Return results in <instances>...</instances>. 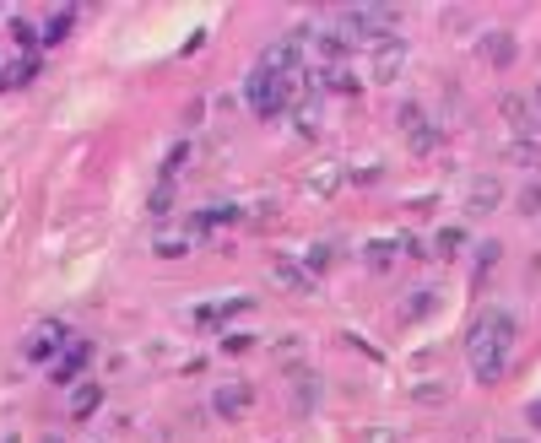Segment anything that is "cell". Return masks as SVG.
Listing matches in <instances>:
<instances>
[{
	"label": "cell",
	"instance_id": "1",
	"mask_svg": "<svg viewBox=\"0 0 541 443\" xmlns=\"http://www.w3.org/2000/svg\"><path fill=\"white\" fill-rule=\"evenodd\" d=\"M509 341H514V314L509 308H482L466 330V362L477 384H498L509 368Z\"/></svg>",
	"mask_w": 541,
	"mask_h": 443
},
{
	"label": "cell",
	"instance_id": "2",
	"mask_svg": "<svg viewBox=\"0 0 541 443\" xmlns=\"http://www.w3.org/2000/svg\"><path fill=\"white\" fill-rule=\"evenodd\" d=\"M336 28L352 44H385V38H395V6H347L336 11Z\"/></svg>",
	"mask_w": 541,
	"mask_h": 443
},
{
	"label": "cell",
	"instance_id": "3",
	"mask_svg": "<svg viewBox=\"0 0 541 443\" xmlns=\"http://www.w3.org/2000/svg\"><path fill=\"white\" fill-rule=\"evenodd\" d=\"M395 119H401V130H406V141H412L417 157H433V152H439L444 136H439V125L422 114V103H401V114H395Z\"/></svg>",
	"mask_w": 541,
	"mask_h": 443
},
{
	"label": "cell",
	"instance_id": "4",
	"mask_svg": "<svg viewBox=\"0 0 541 443\" xmlns=\"http://www.w3.org/2000/svg\"><path fill=\"white\" fill-rule=\"evenodd\" d=\"M498 206H504V179H498V173H477V179L466 184V211L471 217H493Z\"/></svg>",
	"mask_w": 541,
	"mask_h": 443
},
{
	"label": "cell",
	"instance_id": "5",
	"mask_svg": "<svg viewBox=\"0 0 541 443\" xmlns=\"http://www.w3.org/2000/svg\"><path fill=\"white\" fill-rule=\"evenodd\" d=\"M401 71H406V44H401V38H385V44H374V65H368V76L385 87V82H395Z\"/></svg>",
	"mask_w": 541,
	"mask_h": 443
},
{
	"label": "cell",
	"instance_id": "6",
	"mask_svg": "<svg viewBox=\"0 0 541 443\" xmlns=\"http://www.w3.org/2000/svg\"><path fill=\"white\" fill-rule=\"evenodd\" d=\"M87 362H92V341H65V346H60V357H55V368H49V373H55L60 384H76V379L87 373Z\"/></svg>",
	"mask_w": 541,
	"mask_h": 443
},
{
	"label": "cell",
	"instance_id": "7",
	"mask_svg": "<svg viewBox=\"0 0 541 443\" xmlns=\"http://www.w3.org/2000/svg\"><path fill=\"white\" fill-rule=\"evenodd\" d=\"M514 55H520V44H514L504 28L477 38V60H482V65H514Z\"/></svg>",
	"mask_w": 541,
	"mask_h": 443
},
{
	"label": "cell",
	"instance_id": "8",
	"mask_svg": "<svg viewBox=\"0 0 541 443\" xmlns=\"http://www.w3.org/2000/svg\"><path fill=\"white\" fill-rule=\"evenodd\" d=\"M271 276H276V287H287V292H314V276H309V265L287 260V254H276V260H271Z\"/></svg>",
	"mask_w": 541,
	"mask_h": 443
},
{
	"label": "cell",
	"instance_id": "9",
	"mask_svg": "<svg viewBox=\"0 0 541 443\" xmlns=\"http://www.w3.org/2000/svg\"><path fill=\"white\" fill-rule=\"evenodd\" d=\"M249 406H255V389L249 384H222L217 395H211V411H222V416H244Z\"/></svg>",
	"mask_w": 541,
	"mask_h": 443
},
{
	"label": "cell",
	"instance_id": "10",
	"mask_svg": "<svg viewBox=\"0 0 541 443\" xmlns=\"http://www.w3.org/2000/svg\"><path fill=\"white\" fill-rule=\"evenodd\" d=\"M60 341H65V330L55 325V319H49V325H38V335H28V346H22V357H28V362H49V352H55Z\"/></svg>",
	"mask_w": 541,
	"mask_h": 443
},
{
	"label": "cell",
	"instance_id": "11",
	"mask_svg": "<svg viewBox=\"0 0 541 443\" xmlns=\"http://www.w3.org/2000/svg\"><path fill=\"white\" fill-rule=\"evenodd\" d=\"M249 314V303L244 298H228V303H201L195 308V325H222V319H239Z\"/></svg>",
	"mask_w": 541,
	"mask_h": 443
},
{
	"label": "cell",
	"instance_id": "12",
	"mask_svg": "<svg viewBox=\"0 0 541 443\" xmlns=\"http://www.w3.org/2000/svg\"><path fill=\"white\" fill-rule=\"evenodd\" d=\"M336 190H341V168L336 163L309 168V195H336Z\"/></svg>",
	"mask_w": 541,
	"mask_h": 443
},
{
	"label": "cell",
	"instance_id": "13",
	"mask_svg": "<svg viewBox=\"0 0 541 443\" xmlns=\"http://www.w3.org/2000/svg\"><path fill=\"white\" fill-rule=\"evenodd\" d=\"M395 254H401V244L379 238V244H368V249H363V265H368V271H390V265H395Z\"/></svg>",
	"mask_w": 541,
	"mask_h": 443
},
{
	"label": "cell",
	"instance_id": "14",
	"mask_svg": "<svg viewBox=\"0 0 541 443\" xmlns=\"http://www.w3.org/2000/svg\"><path fill=\"white\" fill-rule=\"evenodd\" d=\"M98 400H103L98 384H76V389H71V411H76V416H92V411H98Z\"/></svg>",
	"mask_w": 541,
	"mask_h": 443
},
{
	"label": "cell",
	"instance_id": "15",
	"mask_svg": "<svg viewBox=\"0 0 541 443\" xmlns=\"http://www.w3.org/2000/svg\"><path fill=\"white\" fill-rule=\"evenodd\" d=\"M498 109H504V119L514 130H531V103H525V98H504Z\"/></svg>",
	"mask_w": 541,
	"mask_h": 443
},
{
	"label": "cell",
	"instance_id": "16",
	"mask_svg": "<svg viewBox=\"0 0 541 443\" xmlns=\"http://www.w3.org/2000/svg\"><path fill=\"white\" fill-rule=\"evenodd\" d=\"M433 238H439V244H433V249H439L444 260H455V254L466 249V233H460V227H439V233H433Z\"/></svg>",
	"mask_w": 541,
	"mask_h": 443
},
{
	"label": "cell",
	"instance_id": "17",
	"mask_svg": "<svg viewBox=\"0 0 541 443\" xmlns=\"http://www.w3.org/2000/svg\"><path fill=\"white\" fill-rule=\"evenodd\" d=\"M331 260H336V244H309V254H303L309 271H331Z\"/></svg>",
	"mask_w": 541,
	"mask_h": 443
},
{
	"label": "cell",
	"instance_id": "18",
	"mask_svg": "<svg viewBox=\"0 0 541 443\" xmlns=\"http://www.w3.org/2000/svg\"><path fill=\"white\" fill-rule=\"evenodd\" d=\"M514 163H525V168H536L541 163V146L525 136V141H514Z\"/></svg>",
	"mask_w": 541,
	"mask_h": 443
},
{
	"label": "cell",
	"instance_id": "19",
	"mask_svg": "<svg viewBox=\"0 0 541 443\" xmlns=\"http://www.w3.org/2000/svg\"><path fill=\"white\" fill-rule=\"evenodd\" d=\"M520 211H531V217H541V179H531L520 190Z\"/></svg>",
	"mask_w": 541,
	"mask_h": 443
},
{
	"label": "cell",
	"instance_id": "20",
	"mask_svg": "<svg viewBox=\"0 0 541 443\" xmlns=\"http://www.w3.org/2000/svg\"><path fill=\"white\" fill-rule=\"evenodd\" d=\"M428 308H433V292H412V298L401 303V314H406V319H417V314H428Z\"/></svg>",
	"mask_w": 541,
	"mask_h": 443
},
{
	"label": "cell",
	"instance_id": "21",
	"mask_svg": "<svg viewBox=\"0 0 541 443\" xmlns=\"http://www.w3.org/2000/svg\"><path fill=\"white\" fill-rule=\"evenodd\" d=\"M65 33H71V11H55V17H49V28H44V38L55 44V38H65Z\"/></svg>",
	"mask_w": 541,
	"mask_h": 443
},
{
	"label": "cell",
	"instance_id": "22",
	"mask_svg": "<svg viewBox=\"0 0 541 443\" xmlns=\"http://www.w3.org/2000/svg\"><path fill=\"white\" fill-rule=\"evenodd\" d=\"M525 416H531V427H541V400H531V411H525Z\"/></svg>",
	"mask_w": 541,
	"mask_h": 443
},
{
	"label": "cell",
	"instance_id": "23",
	"mask_svg": "<svg viewBox=\"0 0 541 443\" xmlns=\"http://www.w3.org/2000/svg\"><path fill=\"white\" fill-rule=\"evenodd\" d=\"M498 443H520V438H498Z\"/></svg>",
	"mask_w": 541,
	"mask_h": 443
},
{
	"label": "cell",
	"instance_id": "24",
	"mask_svg": "<svg viewBox=\"0 0 541 443\" xmlns=\"http://www.w3.org/2000/svg\"><path fill=\"white\" fill-rule=\"evenodd\" d=\"M536 103H541V87H536Z\"/></svg>",
	"mask_w": 541,
	"mask_h": 443
}]
</instances>
